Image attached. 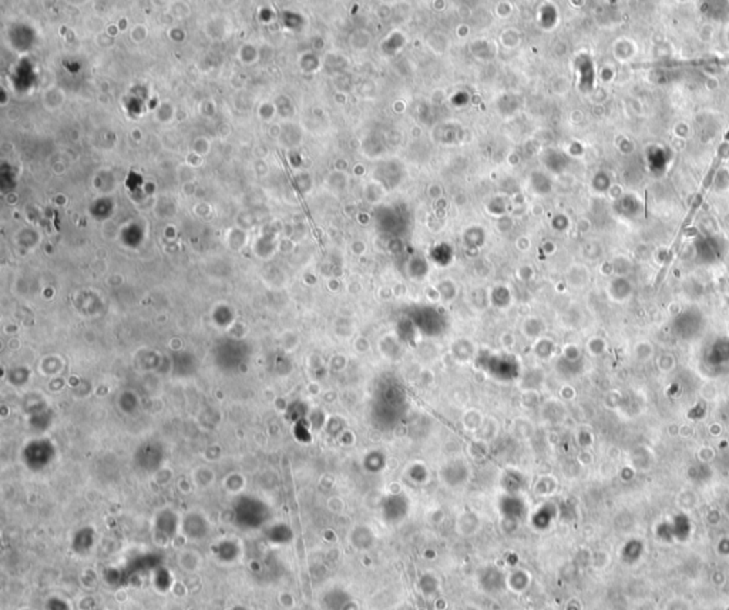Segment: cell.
I'll return each mask as SVG.
<instances>
[{"label": "cell", "mask_w": 729, "mask_h": 610, "mask_svg": "<svg viewBox=\"0 0 729 610\" xmlns=\"http://www.w3.org/2000/svg\"><path fill=\"white\" fill-rule=\"evenodd\" d=\"M722 157H724V156H722V155H721V152H719V155H718V156H717V157L714 159V161H713V166H711V168H709V171H708V174H706V177L704 179V183H702V185H701V192H699V194H704V196H705V193H706V190L709 188V185H711V183H713V180H714V176H715V173H717V170H718V167L721 166Z\"/></svg>", "instance_id": "obj_1"}, {"label": "cell", "mask_w": 729, "mask_h": 610, "mask_svg": "<svg viewBox=\"0 0 729 610\" xmlns=\"http://www.w3.org/2000/svg\"><path fill=\"white\" fill-rule=\"evenodd\" d=\"M725 140H729V130H728V133H726V136H725Z\"/></svg>", "instance_id": "obj_2"}]
</instances>
